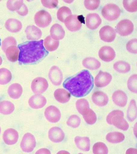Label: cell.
Segmentation results:
<instances>
[{
	"mask_svg": "<svg viewBox=\"0 0 137 154\" xmlns=\"http://www.w3.org/2000/svg\"><path fill=\"white\" fill-rule=\"evenodd\" d=\"M63 85L73 96L82 97L87 95L92 89L93 78L88 70L83 69L67 79Z\"/></svg>",
	"mask_w": 137,
	"mask_h": 154,
	"instance_id": "obj_1",
	"label": "cell"
},
{
	"mask_svg": "<svg viewBox=\"0 0 137 154\" xmlns=\"http://www.w3.org/2000/svg\"><path fill=\"white\" fill-rule=\"evenodd\" d=\"M43 40L27 41L19 44L20 50L18 60L22 64L36 62L48 53L43 45Z\"/></svg>",
	"mask_w": 137,
	"mask_h": 154,
	"instance_id": "obj_2",
	"label": "cell"
},
{
	"mask_svg": "<svg viewBox=\"0 0 137 154\" xmlns=\"http://www.w3.org/2000/svg\"><path fill=\"white\" fill-rule=\"evenodd\" d=\"M124 113L121 110L112 111L107 116L106 121L110 125H113L116 128L123 131L127 130L129 125L123 117Z\"/></svg>",
	"mask_w": 137,
	"mask_h": 154,
	"instance_id": "obj_3",
	"label": "cell"
},
{
	"mask_svg": "<svg viewBox=\"0 0 137 154\" xmlns=\"http://www.w3.org/2000/svg\"><path fill=\"white\" fill-rule=\"evenodd\" d=\"M121 11L119 7L114 4L105 5L102 9L103 16L107 20L112 21L117 19L120 15Z\"/></svg>",
	"mask_w": 137,
	"mask_h": 154,
	"instance_id": "obj_4",
	"label": "cell"
},
{
	"mask_svg": "<svg viewBox=\"0 0 137 154\" xmlns=\"http://www.w3.org/2000/svg\"><path fill=\"white\" fill-rule=\"evenodd\" d=\"M36 145V139L33 135L30 133L25 134L20 143V147L22 150L25 152H31Z\"/></svg>",
	"mask_w": 137,
	"mask_h": 154,
	"instance_id": "obj_5",
	"label": "cell"
},
{
	"mask_svg": "<svg viewBox=\"0 0 137 154\" xmlns=\"http://www.w3.org/2000/svg\"><path fill=\"white\" fill-rule=\"evenodd\" d=\"M84 19L80 16L73 15L67 17L64 22L68 30L76 31L81 28Z\"/></svg>",
	"mask_w": 137,
	"mask_h": 154,
	"instance_id": "obj_6",
	"label": "cell"
},
{
	"mask_svg": "<svg viewBox=\"0 0 137 154\" xmlns=\"http://www.w3.org/2000/svg\"><path fill=\"white\" fill-rule=\"evenodd\" d=\"M52 20L51 17L47 11L42 10L38 11L34 17L36 24L41 27H45L49 25Z\"/></svg>",
	"mask_w": 137,
	"mask_h": 154,
	"instance_id": "obj_7",
	"label": "cell"
},
{
	"mask_svg": "<svg viewBox=\"0 0 137 154\" xmlns=\"http://www.w3.org/2000/svg\"><path fill=\"white\" fill-rule=\"evenodd\" d=\"M48 86V82L45 78L42 77H38L32 81L31 88L34 93L40 94L44 92Z\"/></svg>",
	"mask_w": 137,
	"mask_h": 154,
	"instance_id": "obj_8",
	"label": "cell"
},
{
	"mask_svg": "<svg viewBox=\"0 0 137 154\" xmlns=\"http://www.w3.org/2000/svg\"><path fill=\"white\" fill-rule=\"evenodd\" d=\"M133 23L128 19L121 20L117 24L116 28V32L122 36L129 35L133 32Z\"/></svg>",
	"mask_w": 137,
	"mask_h": 154,
	"instance_id": "obj_9",
	"label": "cell"
},
{
	"mask_svg": "<svg viewBox=\"0 0 137 154\" xmlns=\"http://www.w3.org/2000/svg\"><path fill=\"white\" fill-rule=\"evenodd\" d=\"M45 116L49 122L56 123L60 120L61 114L59 109L56 107L51 105L47 107L44 112Z\"/></svg>",
	"mask_w": 137,
	"mask_h": 154,
	"instance_id": "obj_10",
	"label": "cell"
},
{
	"mask_svg": "<svg viewBox=\"0 0 137 154\" xmlns=\"http://www.w3.org/2000/svg\"><path fill=\"white\" fill-rule=\"evenodd\" d=\"M112 78V76L110 73L100 71L95 78L94 83L97 87H103L110 83Z\"/></svg>",
	"mask_w": 137,
	"mask_h": 154,
	"instance_id": "obj_11",
	"label": "cell"
},
{
	"mask_svg": "<svg viewBox=\"0 0 137 154\" xmlns=\"http://www.w3.org/2000/svg\"><path fill=\"white\" fill-rule=\"evenodd\" d=\"M48 77L53 85L56 86L59 85L62 81L63 74L61 70L58 67L54 66L49 70Z\"/></svg>",
	"mask_w": 137,
	"mask_h": 154,
	"instance_id": "obj_12",
	"label": "cell"
},
{
	"mask_svg": "<svg viewBox=\"0 0 137 154\" xmlns=\"http://www.w3.org/2000/svg\"><path fill=\"white\" fill-rule=\"evenodd\" d=\"M116 33L114 29L111 26L106 25L102 27L99 31L101 39L106 42H111L115 39Z\"/></svg>",
	"mask_w": 137,
	"mask_h": 154,
	"instance_id": "obj_13",
	"label": "cell"
},
{
	"mask_svg": "<svg viewBox=\"0 0 137 154\" xmlns=\"http://www.w3.org/2000/svg\"><path fill=\"white\" fill-rule=\"evenodd\" d=\"M18 138V132L13 128H10L6 129L3 134V141L8 145L14 144L17 142Z\"/></svg>",
	"mask_w": 137,
	"mask_h": 154,
	"instance_id": "obj_14",
	"label": "cell"
},
{
	"mask_svg": "<svg viewBox=\"0 0 137 154\" xmlns=\"http://www.w3.org/2000/svg\"><path fill=\"white\" fill-rule=\"evenodd\" d=\"M46 103V98L40 94H36L32 96L29 98L28 102L30 107L35 109L42 108Z\"/></svg>",
	"mask_w": 137,
	"mask_h": 154,
	"instance_id": "obj_15",
	"label": "cell"
},
{
	"mask_svg": "<svg viewBox=\"0 0 137 154\" xmlns=\"http://www.w3.org/2000/svg\"><path fill=\"white\" fill-rule=\"evenodd\" d=\"M100 58L102 60L107 62L112 61L115 57L116 54L114 49L109 46L102 47L98 52Z\"/></svg>",
	"mask_w": 137,
	"mask_h": 154,
	"instance_id": "obj_16",
	"label": "cell"
},
{
	"mask_svg": "<svg viewBox=\"0 0 137 154\" xmlns=\"http://www.w3.org/2000/svg\"><path fill=\"white\" fill-rule=\"evenodd\" d=\"M49 139L52 142L59 143L62 141L64 138V134L60 128L54 127L51 128L48 132Z\"/></svg>",
	"mask_w": 137,
	"mask_h": 154,
	"instance_id": "obj_17",
	"label": "cell"
},
{
	"mask_svg": "<svg viewBox=\"0 0 137 154\" xmlns=\"http://www.w3.org/2000/svg\"><path fill=\"white\" fill-rule=\"evenodd\" d=\"M101 19L100 16L95 13L89 14L86 19V25L87 26L91 29L97 28L100 25Z\"/></svg>",
	"mask_w": 137,
	"mask_h": 154,
	"instance_id": "obj_18",
	"label": "cell"
},
{
	"mask_svg": "<svg viewBox=\"0 0 137 154\" xmlns=\"http://www.w3.org/2000/svg\"><path fill=\"white\" fill-rule=\"evenodd\" d=\"M25 32L27 39L29 40H37L41 37L42 34L41 29L33 25L28 26Z\"/></svg>",
	"mask_w": 137,
	"mask_h": 154,
	"instance_id": "obj_19",
	"label": "cell"
},
{
	"mask_svg": "<svg viewBox=\"0 0 137 154\" xmlns=\"http://www.w3.org/2000/svg\"><path fill=\"white\" fill-rule=\"evenodd\" d=\"M112 100L117 106L124 107L126 104L127 97L123 91L118 90L114 92L112 96Z\"/></svg>",
	"mask_w": 137,
	"mask_h": 154,
	"instance_id": "obj_20",
	"label": "cell"
},
{
	"mask_svg": "<svg viewBox=\"0 0 137 154\" xmlns=\"http://www.w3.org/2000/svg\"><path fill=\"white\" fill-rule=\"evenodd\" d=\"M92 100L95 105L99 106H103L107 103L108 98L104 92L101 91H97L93 94Z\"/></svg>",
	"mask_w": 137,
	"mask_h": 154,
	"instance_id": "obj_21",
	"label": "cell"
},
{
	"mask_svg": "<svg viewBox=\"0 0 137 154\" xmlns=\"http://www.w3.org/2000/svg\"><path fill=\"white\" fill-rule=\"evenodd\" d=\"M5 26L8 31L12 32H16L19 31L22 27L21 22L14 18L8 19L6 21Z\"/></svg>",
	"mask_w": 137,
	"mask_h": 154,
	"instance_id": "obj_22",
	"label": "cell"
},
{
	"mask_svg": "<svg viewBox=\"0 0 137 154\" xmlns=\"http://www.w3.org/2000/svg\"><path fill=\"white\" fill-rule=\"evenodd\" d=\"M70 94L66 90L63 88L56 89L54 92L55 99L58 102L65 103L68 102L70 97Z\"/></svg>",
	"mask_w": 137,
	"mask_h": 154,
	"instance_id": "obj_23",
	"label": "cell"
},
{
	"mask_svg": "<svg viewBox=\"0 0 137 154\" xmlns=\"http://www.w3.org/2000/svg\"><path fill=\"white\" fill-rule=\"evenodd\" d=\"M50 33V36L53 38L59 40L64 38L65 33L61 26L58 23H55L51 27Z\"/></svg>",
	"mask_w": 137,
	"mask_h": 154,
	"instance_id": "obj_24",
	"label": "cell"
},
{
	"mask_svg": "<svg viewBox=\"0 0 137 154\" xmlns=\"http://www.w3.org/2000/svg\"><path fill=\"white\" fill-rule=\"evenodd\" d=\"M76 146L79 149L85 151H89L90 148V140L87 137L77 136L74 139Z\"/></svg>",
	"mask_w": 137,
	"mask_h": 154,
	"instance_id": "obj_25",
	"label": "cell"
},
{
	"mask_svg": "<svg viewBox=\"0 0 137 154\" xmlns=\"http://www.w3.org/2000/svg\"><path fill=\"white\" fill-rule=\"evenodd\" d=\"M9 96L13 99H17L21 96L23 92V88L21 86L17 83L11 85L8 89Z\"/></svg>",
	"mask_w": 137,
	"mask_h": 154,
	"instance_id": "obj_26",
	"label": "cell"
},
{
	"mask_svg": "<svg viewBox=\"0 0 137 154\" xmlns=\"http://www.w3.org/2000/svg\"><path fill=\"white\" fill-rule=\"evenodd\" d=\"M8 59L12 62H14L19 58V50L16 45H11L8 47L5 51Z\"/></svg>",
	"mask_w": 137,
	"mask_h": 154,
	"instance_id": "obj_27",
	"label": "cell"
},
{
	"mask_svg": "<svg viewBox=\"0 0 137 154\" xmlns=\"http://www.w3.org/2000/svg\"><path fill=\"white\" fill-rule=\"evenodd\" d=\"M82 64L86 68L91 70L97 69L101 66L100 62L98 60L92 57H87L84 59Z\"/></svg>",
	"mask_w": 137,
	"mask_h": 154,
	"instance_id": "obj_28",
	"label": "cell"
},
{
	"mask_svg": "<svg viewBox=\"0 0 137 154\" xmlns=\"http://www.w3.org/2000/svg\"><path fill=\"white\" fill-rule=\"evenodd\" d=\"M44 45L47 50L52 51L58 48L59 46V41L53 38L50 35H48L45 38Z\"/></svg>",
	"mask_w": 137,
	"mask_h": 154,
	"instance_id": "obj_29",
	"label": "cell"
},
{
	"mask_svg": "<svg viewBox=\"0 0 137 154\" xmlns=\"http://www.w3.org/2000/svg\"><path fill=\"white\" fill-rule=\"evenodd\" d=\"M14 106L11 102L8 100H3L0 102V113L8 115L12 113L14 109Z\"/></svg>",
	"mask_w": 137,
	"mask_h": 154,
	"instance_id": "obj_30",
	"label": "cell"
},
{
	"mask_svg": "<svg viewBox=\"0 0 137 154\" xmlns=\"http://www.w3.org/2000/svg\"><path fill=\"white\" fill-rule=\"evenodd\" d=\"M125 139L124 134L120 132H113L107 134L106 136L107 140L111 143H117L123 141Z\"/></svg>",
	"mask_w": 137,
	"mask_h": 154,
	"instance_id": "obj_31",
	"label": "cell"
},
{
	"mask_svg": "<svg viewBox=\"0 0 137 154\" xmlns=\"http://www.w3.org/2000/svg\"><path fill=\"white\" fill-rule=\"evenodd\" d=\"M137 116V107L135 101L133 99L130 102L127 110V117L128 120L132 122Z\"/></svg>",
	"mask_w": 137,
	"mask_h": 154,
	"instance_id": "obj_32",
	"label": "cell"
},
{
	"mask_svg": "<svg viewBox=\"0 0 137 154\" xmlns=\"http://www.w3.org/2000/svg\"><path fill=\"white\" fill-rule=\"evenodd\" d=\"M12 74L11 71L5 68L0 69V85H5L11 80Z\"/></svg>",
	"mask_w": 137,
	"mask_h": 154,
	"instance_id": "obj_33",
	"label": "cell"
},
{
	"mask_svg": "<svg viewBox=\"0 0 137 154\" xmlns=\"http://www.w3.org/2000/svg\"><path fill=\"white\" fill-rule=\"evenodd\" d=\"M114 69L121 73H125L129 72L130 70V64L127 62L120 61L115 63L114 65Z\"/></svg>",
	"mask_w": 137,
	"mask_h": 154,
	"instance_id": "obj_34",
	"label": "cell"
},
{
	"mask_svg": "<svg viewBox=\"0 0 137 154\" xmlns=\"http://www.w3.org/2000/svg\"><path fill=\"white\" fill-rule=\"evenodd\" d=\"M76 106L78 112L82 115L90 108L89 102L84 98L77 100L76 102Z\"/></svg>",
	"mask_w": 137,
	"mask_h": 154,
	"instance_id": "obj_35",
	"label": "cell"
},
{
	"mask_svg": "<svg viewBox=\"0 0 137 154\" xmlns=\"http://www.w3.org/2000/svg\"><path fill=\"white\" fill-rule=\"evenodd\" d=\"M71 14L70 9L67 6H63L58 9L57 15L58 19L60 21L64 22L66 18Z\"/></svg>",
	"mask_w": 137,
	"mask_h": 154,
	"instance_id": "obj_36",
	"label": "cell"
},
{
	"mask_svg": "<svg viewBox=\"0 0 137 154\" xmlns=\"http://www.w3.org/2000/svg\"><path fill=\"white\" fill-rule=\"evenodd\" d=\"M82 115L85 121L89 124H93L96 121V115L95 112L90 108L85 112Z\"/></svg>",
	"mask_w": 137,
	"mask_h": 154,
	"instance_id": "obj_37",
	"label": "cell"
},
{
	"mask_svg": "<svg viewBox=\"0 0 137 154\" xmlns=\"http://www.w3.org/2000/svg\"><path fill=\"white\" fill-rule=\"evenodd\" d=\"M93 153L95 154L108 153V150L107 146L103 143L98 142L95 143L93 146Z\"/></svg>",
	"mask_w": 137,
	"mask_h": 154,
	"instance_id": "obj_38",
	"label": "cell"
},
{
	"mask_svg": "<svg viewBox=\"0 0 137 154\" xmlns=\"http://www.w3.org/2000/svg\"><path fill=\"white\" fill-rule=\"evenodd\" d=\"M123 4L124 8L128 11L135 12L137 10V0H123Z\"/></svg>",
	"mask_w": 137,
	"mask_h": 154,
	"instance_id": "obj_39",
	"label": "cell"
},
{
	"mask_svg": "<svg viewBox=\"0 0 137 154\" xmlns=\"http://www.w3.org/2000/svg\"><path fill=\"white\" fill-rule=\"evenodd\" d=\"M137 78L136 74H133L130 76L127 81V87L131 92L137 93Z\"/></svg>",
	"mask_w": 137,
	"mask_h": 154,
	"instance_id": "obj_40",
	"label": "cell"
},
{
	"mask_svg": "<svg viewBox=\"0 0 137 154\" xmlns=\"http://www.w3.org/2000/svg\"><path fill=\"white\" fill-rule=\"evenodd\" d=\"M23 3V0H8L7 2V7L11 11L18 10Z\"/></svg>",
	"mask_w": 137,
	"mask_h": 154,
	"instance_id": "obj_41",
	"label": "cell"
},
{
	"mask_svg": "<svg viewBox=\"0 0 137 154\" xmlns=\"http://www.w3.org/2000/svg\"><path fill=\"white\" fill-rule=\"evenodd\" d=\"M81 123V120L79 117L76 115H72L68 118L67 122L68 126L73 128L78 127Z\"/></svg>",
	"mask_w": 137,
	"mask_h": 154,
	"instance_id": "obj_42",
	"label": "cell"
},
{
	"mask_svg": "<svg viewBox=\"0 0 137 154\" xmlns=\"http://www.w3.org/2000/svg\"><path fill=\"white\" fill-rule=\"evenodd\" d=\"M16 40L14 38L12 37L7 38L2 42V49L5 52L8 47L11 45H16Z\"/></svg>",
	"mask_w": 137,
	"mask_h": 154,
	"instance_id": "obj_43",
	"label": "cell"
},
{
	"mask_svg": "<svg viewBox=\"0 0 137 154\" xmlns=\"http://www.w3.org/2000/svg\"><path fill=\"white\" fill-rule=\"evenodd\" d=\"M137 39H133L130 40L127 43L126 45V48L128 51L132 53H137Z\"/></svg>",
	"mask_w": 137,
	"mask_h": 154,
	"instance_id": "obj_44",
	"label": "cell"
},
{
	"mask_svg": "<svg viewBox=\"0 0 137 154\" xmlns=\"http://www.w3.org/2000/svg\"><path fill=\"white\" fill-rule=\"evenodd\" d=\"M100 0H85L84 4L85 7L89 10H93L99 6Z\"/></svg>",
	"mask_w": 137,
	"mask_h": 154,
	"instance_id": "obj_45",
	"label": "cell"
},
{
	"mask_svg": "<svg viewBox=\"0 0 137 154\" xmlns=\"http://www.w3.org/2000/svg\"><path fill=\"white\" fill-rule=\"evenodd\" d=\"M41 2L43 6L50 8L56 7L58 4V0H42Z\"/></svg>",
	"mask_w": 137,
	"mask_h": 154,
	"instance_id": "obj_46",
	"label": "cell"
},
{
	"mask_svg": "<svg viewBox=\"0 0 137 154\" xmlns=\"http://www.w3.org/2000/svg\"><path fill=\"white\" fill-rule=\"evenodd\" d=\"M16 11L19 15L22 16L26 15L28 12L27 6L24 3H23L20 9Z\"/></svg>",
	"mask_w": 137,
	"mask_h": 154,
	"instance_id": "obj_47",
	"label": "cell"
},
{
	"mask_svg": "<svg viewBox=\"0 0 137 154\" xmlns=\"http://www.w3.org/2000/svg\"><path fill=\"white\" fill-rule=\"evenodd\" d=\"M36 154H51L50 151L46 148H42L38 150L36 152Z\"/></svg>",
	"mask_w": 137,
	"mask_h": 154,
	"instance_id": "obj_48",
	"label": "cell"
},
{
	"mask_svg": "<svg viewBox=\"0 0 137 154\" xmlns=\"http://www.w3.org/2000/svg\"><path fill=\"white\" fill-rule=\"evenodd\" d=\"M126 154L137 153V149L135 148H130L127 150Z\"/></svg>",
	"mask_w": 137,
	"mask_h": 154,
	"instance_id": "obj_49",
	"label": "cell"
},
{
	"mask_svg": "<svg viewBox=\"0 0 137 154\" xmlns=\"http://www.w3.org/2000/svg\"><path fill=\"white\" fill-rule=\"evenodd\" d=\"M2 60L1 57L0 56V65L2 64Z\"/></svg>",
	"mask_w": 137,
	"mask_h": 154,
	"instance_id": "obj_50",
	"label": "cell"
},
{
	"mask_svg": "<svg viewBox=\"0 0 137 154\" xmlns=\"http://www.w3.org/2000/svg\"><path fill=\"white\" fill-rule=\"evenodd\" d=\"M1 127H0V133H1Z\"/></svg>",
	"mask_w": 137,
	"mask_h": 154,
	"instance_id": "obj_51",
	"label": "cell"
},
{
	"mask_svg": "<svg viewBox=\"0 0 137 154\" xmlns=\"http://www.w3.org/2000/svg\"><path fill=\"white\" fill-rule=\"evenodd\" d=\"M1 39H0V46L1 45Z\"/></svg>",
	"mask_w": 137,
	"mask_h": 154,
	"instance_id": "obj_52",
	"label": "cell"
}]
</instances>
